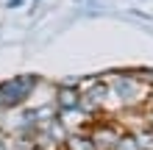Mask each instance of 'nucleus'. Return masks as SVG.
Returning <instances> with one entry per match:
<instances>
[{
  "mask_svg": "<svg viewBox=\"0 0 153 150\" xmlns=\"http://www.w3.org/2000/svg\"><path fill=\"white\" fill-rule=\"evenodd\" d=\"M148 103L153 106V86H150V92H148Z\"/></svg>",
  "mask_w": 153,
  "mask_h": 150,
  "instance_id": "obj_9",
  "label": "nucleus"
},
{
  "mask_svg": "<svg viewBox=\"0 0 153 150\" xmlns=\"http://www.w3.org/2000/svg\"><path fill=\"white\" fill-rule=\"evenodd\" d=\"M61 150H100L95 145L92 134L86 131H75V134H67V139L61 142Z\"/></svg>",
  "mask_w": 153,
  "mask_h": 150,
  "instance_id": "obj_6",
  "label": "nucleus"
},
{
  "mask_svg": "<svg viewBox=\"0 0 153 150\" xmlns=\"http://www.w3.org/2000/svg\"><path fill=\"white\" fill-rule=\"evenodd\" d=\"M89 134H92L95 145L100 147V150H117V145H120V139H123V134H125V131L117 125V122L103 120V122H97V125L89 131Z\"/></svg>",
  "mask_w": 153,
  "mask_h": 150,
  "instance_id": "obj_3",
  "label": "nucleus"
},
{
  "mask_svg": "<svg viewBox=\"0 0 153 150\" xmlns=\"http://www.w3.org/2000/svg\"><path fill=\"white\" fill-rule=\"evenodd\" d=\"M81 106H84V89H78V86H59L56 89V109H59V114L78 111Z\"/></svg>",
  "mask_w": 153,
  "mask_h": 150,
  "instance_id": "obj_4",
  "label": "nucleus"
},
{
  "mask_svg": "<svg viewBox=\"0 0 153 150\" xmlns=\"http://www.w3.org/2000/svg\"><path fill=\"white\" fill-rule=\"evenodd\" d=\"M109 86H111V95H114L123 106H139L142 100H148V92H150V83L142 81L139 72L114 75Z\"/></svg>",
  "mask_w": 153,
  "mask_h": 150,
  "instance_id": "obj_1",
  "label": "nucleus"
},
{
  "mask_svg": "<svg viewBox=\"0 0 153 150\" xmlns=\"http://www.w3.org/2000/svg\"><path fill=\"white\" fill-rule=\"evenodd\" d=\"M134 136H137L139 150H153V125L142 128V131H134Z\"/></svg>",
  "mask_w": 153,
  "mask_h": 150,
  "instance_id": "obj_7",
  "label": "nucleus"
},
{
  "mask_svg": "<svg viewBox=\"0 0 153 150\" xmlns=\"http://www.w3.org/2000/svg\"><path fill=\"white\" fill-rule=\"evenodd\" d=\"M33 86H36V78H31V75H20V78L3 81L0 83V103H3V109H17L20 103H25L31 98Z\"/></svg>",
  "mask_w": 153,
  "mask_h": 150,
  "instance_id": "obj_2",
  "label": "nucleus"
},
{
  "mask_svg": "<svg viewBox=\"0 0 153 150\" xmlns=\"http://www.w3.org/2000/svg\"><path fill=\"white\" fill-rule=\"evenodd\" d=\"M117 150H139V145H137V136L125 131V134H123V139H120V145H117Z\"/></svg>",
  "mask_w": 153,
  "mask_h": 150,
  "instance_id": "obj_8",
  "label": "nucleus"
},
{
  "mask_svg": "<svg viewBox=\"0 0 153 150\" xmlns=\"http://www.w3.org/2000/svg\"><path fill=\"white\" fill-rule=\"evenodd\" d=\"M0 111H6V109H3V103H0Z\"/></svg>",
  "mask_w": 153,
  "mask_h": 150,
  "instance_id": "obj_10",
  "label": "nucleus"
},
{
  "mask_svg": "<svg viewBox=\"0 0 153 150\" xmlns=\"http://www.w3.org/2000/svg\"><path fill=\"white\" fill-rule=\"evenodd\" d=\"M109 95H111L109 83H106V81H95L92 86L84 89V106H81V109L100 111V109H106V103H109Z\"/></svg>",
  "mask_w": 153,
  "mask_h": 150,
  "instance_id": "obj_5",
  "label": "nucleus"
}]
</instances>
